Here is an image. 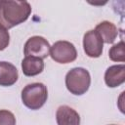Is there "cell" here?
Wrapping results in <instances>:
<instances>
[{"label":"cell","instance_id":"cell-11","mask_svg":"<svg viewBox=\"0 0 125 125\" xmlns=\"http://www.w3.org/2000/svg\"><path fill=\"white\" fill-rule=\"evenodd\" d=\"M95 30L100 34V36L103 39V42L111 44L115 41L117 35H118V30L117 27L115 26L114 23L108 21H104L96 25Z\"/></svg>","mask_w":125,"mask_h":125},{"label":"cell","instance_id":"cell-7","mask_svg":"<svg viewBox=\"0 0 125 125\" xmlns=\"http://www.w3.org/2000/svg\"><path fill=\"white\" fill-rule=\"evenodd\" d=\"M125 81V65L115 64L107 67L104 72V82L107 87L115 88Z\"/></svg>","mask_w":125,"mask_h":125},{"label":"cell","instance_id":"cell-12","mask_svg":"<svg viewBox=\"0 0 125 125\" xmlns=\"http://www.w3.org/2000/svg\"><path fill=\"white\" fill-rule=\"evenodd\" d=\"M108 57L113 62H123L125 61V44L124 41L121 40L117 44L113 45L108 51Z\"/></svg>","mask_w":125,"mask_h":125},{"label":"cell","instance_id":"cell-1","mask_svg":"<svg viewBox=\"0 0 125 125\" xmlns=\"http://www.w3.org/2000/svg\"><path fill=\"white\" fill-rule=\"evenodd\" d=\"M31 14V6L27 1L0 0V25L6 29L25 21Z\"/></svg>","mask_w":125,"mask_h":125},{"label":"cell","instance_id":"cell-15","mask_svg":"<svg viewBox=\"0 0 125 125\" xmlns=\"http://www.w3.org/2000/svg\"><path fill=\"white\" fill-rule=\"evenodd\" d=\"M110 125H115V124H110Z\"/></svg>","mask_w":125,"mask_h":125},{"label":"cell","instance_id":"cell-10","mask_svg":"<svg viewBox=\"0 0 125 125\" xmlns=\"http://www.w3.org/2000/svg\"><path fill=\"white\" fill-rule=\"evenodd\" d=\"M21 69L25 76L31 77L38 75L44 69V62L42 59L27 56L21 61Z\"/></svg>","mask_w":125,"mask_h":125},{"label":"cell","instance_id":"cell-8","mask_svg":"<svg viewBox=\"0 0 125 125\" xmlns=\"http://www.w3.org/2000/svg\"><path fill=\"white\" fill-rule=\"evenodd\" d=\"M58 125H80V116L78 112L68 105H61L56 112Z\"/></svg>","mask_w":125,"mask_h":125},{"label":"cell","instance_id":"cell-4","mask_svg":"<svg viewBox=\"0 0 125 125\" xmlns=\"http://www.w3.org/2000/svg\"><path fill=\"white\" fill-rule=\"evenodd\" d=\"M51 58L59 63H69L76 60L77 51L75 46L64 40L55 42L50 48Z\"/></svg>","mask_w":125,"mask_h":125},{"label":"cell","instance_id":"cell-14","mask_svg":"<svg viewBox=\"0 0 125 125\" xmlns=\"http://www.w3.org/2000/svg\"><path fill=\"white\" fill-rule=\"evenodd\" d=\"M10 43V34L8 29L0 25V51L5 50Z\"/></svg>","mask_w":125,"mask_h":125},{"label":"cell","instance_id":"cell-9","mask_svg":"<svg viewBox=\"0 0 125 125\" xmlns=\"http://www.w3.org/2000/svg\"><path fill=\"white\" fill-rule=\"evenodd\" d=\"M19 78L17 67L9 62H0V86L9 87L14 85Z\"/></svg>","mask_w":125,"mask_h":125},{"label":"cell","instance_id":"cell-3","mask_svg":"<svg viewBox=\"0 0 125 125\" xmlns=\"http://www.w3.org/2000/svg\"><path fill=\"white\" fill-rule=\"evenodd\" d=\"M91 76L87 69L83 67H74L65 75L66 89L75 96L85 94L90 87Z\"/></svg>","mask_w":125,"mask_h":125},{"label":"cell","instance_id":"cell-13","mask_svg":"<svg viewBox=\"0 0 125 125\" xmlns=\"http://www.w3.org/2000/svg\"><path fill=\"white\" fill-rule=\"evenodd\" d=\"M0 125H16V117L7 109H0Z\"/></svg>","mask_w":125,"mask_h":125},{"label":"cell","instance_id":"cell-6","mask_svg":"<svg viewBox=\"0 0 125 125\" xmlns=\"http://www.w3.org/2000/svg\"><path fill=\"white\" fill-rule=\"evenodd\" d=\"M104 42L100 34L95 30H88L83 36V49L90 58H99L103 54Z\"/></svg>","mask_w":125,"mask_h":125},{"label":"cell","instance_id":"cell-2","mask_svg":"<svg viewBox=\"0 0 125 125\" xmlns=\"http://www.w3.org/2000/svg\"><path fill=\"white\" fill-rule=\"evenodd\" d=\"M48 99L47 87L40 82L27 84L21 90L22 104L29 109L37 110L41 108Z\"/></svg>","mask_w":125,"mask_h":125},{"label":"cell","instance_id":"cell-5","mask_svg":"<svg viewBox=\"0 0 125 125\" xmlns=\"http://www.w3.org/2000/svg\"><path fill=\"white\" fill-rule=\"evenodd\" d=\"M50 44L42 36H32L27 39V41L24 44L23 48V54L25 57L31 56L36 57L39 59H46L50 55Z\"/></svg>","mask_w":125,"mask_h":125}]
</instances>
